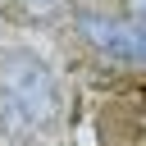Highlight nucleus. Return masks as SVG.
<instances>
[{
  "mask_svg": "<svg viewBox=\"0 0 146 146\" xmlns=\"http://www.w3.org/2000/svg\"><path fill=\"white\" fill-rule=\"evenodd\" d=\"M18 5H23L27 14H36V18H46V14H55V9H59V0H18Z\"/></svg>",
  "mask_w": 146,
  "mask_h": 146,
  "instance_id": "7ed1b4c3",
  "label": "nucleus"
},
{
  "mask_svg": "<svg viewBox=\"0 0 146 146\" xmlns=\"http://www.w3.org/2000/svg\"><path fill=\"white\" fill-rule=\"evenodd\" d=\"M132 14H137V23H146V0H132Z\"/></svg>",
  "mask_w": 146,
  "mask_h": 146,
  "instance_id": "20e7f679",
  "label": "nucleus"
},
{
  "mask_svg": "<svg viewBox=\"0 0 146 146\" xmlns=\"http://www.w3.org/2000/svg\"><path fill=\"white\" fill-rule=\"evenodd\" d=\"M0 100L14 123H46L59 105V91H55L50 68L36 55L9 50V55H0Z\"/></svg>",
  "mask_w": 146,
  "mask_h": 146,
  "instance_id": "f257e3e1",
  "label": "nucleus"
},
{
  "mask_svg": "<svg viewBox=\"0 0 146 146\" xmlns=\"http://www.w3.org/2000/svg\"><path fill=\"white\" fill-rule=\"evenodd\" d=\"M78 27H82V36H87L100 55L123 59V64H146V23H119V18L82 14Z\"/></svg>",
  "mask_w": 146,
  "mask_h": 146,
  "instance_id": "f03ea898",
  "label": "nucleus"
}]
</instances>
